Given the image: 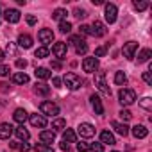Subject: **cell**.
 <instances>
[{
	"mask_svg": "<svg viewBox=\"0 0 152 152\" xmlns=\"http://www.w3.org/2000/svg\"><path fill=\"white\" fill-rule=\"evenodd\" d=\"M63 83H64V84H66V88H70V90H79V88L83 86V81H81V77H79L77 73H73V72H68V73H64Z\"/></svg>",
	"mask_w": 152,
	"mask_h": 152,
	"instance_id": "cell-1",
	"label": "cell"
},
{
	"mask_svg": "<svg viewBox=\"0 0 152 152\" xmlns=\"http://www.w3.org/2000/svg\"><path fill=\"white\" fill-rule=\"evenodd\" d=\"M118 100L122 102V106H131L136 100V91L131 88H122L118 91Z\"/></svg>",
	"mask_w": 152,
	"mask_h": 152,
	"instance_id": "cell-2",
	"label": "cell"
},
{
	"mask_svg": "<svg viewBox=\"0 0 152 152\" xmlns=\"http://www.w3.org/2000/svg\"><path fill=\"white\" fill-rule=\"evenodd\" d=\"M95 86L99 88L100 93L111 97V90H109V86H107V83H106V73H104V72H97V73H95Z\"/></svg>",
	"mask_w": 152,
	"mask_h": 152,
	"instance_id": "cell-3",
	"label": "cell"
},
{
	"mask_svg": "<svg viewBox=\"0 0 152 152\" xmlns=\"http://www.w3.org/2000/svg\"><path fill=\"white\" fill-rule=\"evenodd\" d=\"M39 111L43 115H47V116H57L59 115V106L54 104V102H50V100H47V102H41Z\"/></svg>",
	"mask_w": 152,
	"mask_h": 152,
	"instance_id": "cell-4",
	"label": "cell"
},
{
	"mask_svg": "<svg viewBox=\"0 0 152 152\" xmlns=\"http://www.w3.org/2000/svg\"><path fill=\"white\" fill-rule=\"evenodd\" d=\"M116 6L115 4H106L104 6V18L107 23H115L116 22Z\"/></svg>",
	"mask_w": 152,
	"mask_h": 152,
	"instance_id": "cell-5",
	"label": "cell"
},
{
	"mask_svg": "<svg viewBox=\"0 0 152 152\" xmlns=\"http://www.w3.org/2000/svg\"><path fill=\"white\" fill-rule=\"evenodd\" d=\"M77 132L81 134V138H93L95 136V127L88 122H83L79 127H77Z\"/></svg>",
	"mask_w": 152,
	"mask_h": 152,
	"instance_id": "cell-6",
	"label": "cell"
},
{
	"mask_svg": "<svg viewBox=\"0 0 152 152\" xmlns=\"http://www.w3.org/2000/svg\"><path fill=\"white\" fill-rule=\"evenodd\" d=\"M99 68V59L97 57H84L83 61V70L88 72V73H95Z\"/></svg>",
	"mask_w": 152,
	"mask_h": 152,
	"instance_id": "cell-7",
	"label": "cell"
},
{
	"mask_svg": "<svg viewBox=\"0 0 152 152\" xmlns=\"http://www.w3.org/2000/svg\"><path fill=\"white\" fill-rule=\"evenodd\" d=\"M52 52H54V56L57 57V61H61V59H64V57H66L68 45H66V43H63V41H59V43H56V45L52 47Z\"/></svg>",
	"mask_w": 152,
	"mask_h": 152,
	"instance_id": "cell-8",
	"label": "cell"
},
{
	"mask_svg": "<svg viewBox=\"0 0 152 152\" xmlns=\"http://www.w3.org/2000/svg\"><path fill=\"white\" fill-rule=\"evenodd\" d=\"M38 39H39V43H43V47H47L48 43L54 41V32L50 29H41L38 32Z\"/></svg>",
	"mask_w": 152,
	"mask_h": 152,
	"instance_id": "cell-9",
	"label": "cell"
},
{
	"mask_svg": "<svg viewBox=\"0 0 152 152\" xmlns=\"http://www.w3.org/2000/svg\"><path fill=\"white\" fill-rule=\"evenodd\" d=\"M136 50H138V43H136V41H127V43L124 45V48H122V52H124V56H125L127 59H134Z\"/></svg>",
	"mask_w": 152,
	"mask_h": 152,
	"instance_id": "cell-10",
	"label": "cell"
},
{
	"mask_svg": "<svg viewBox=\"0 0 152 152\" xmlns=\"http://www.w3.org/2000/svg\"><path fill=\"white\" fill-rule=\"evenodd\" d=\"M106 32H107V29H106V25H104L102 22H99V20H95V22H93V25H91V36H97V38H102V36H106Z\"/></svg>",
	"mask_w": 152,
	"mask_h": 152,
	"instance_id": "cell-11",
	"label": "cell"
},
{
	"mask_svg": "<svg viewBox=\"0 0 152 152\" xmlns=\"http://www.w3.org/2000/svg\"><path fill=\"white\" fill-rule=\"evenodd\" d=\"M29 120H31V125H34V127H39V129H45L47 127V118L43 116V115H31L29 116Z\"/></svg>",
	"mask_w": 152,
	"mask_h": 152,
	"instance_id": "cell-12",
	"label": "cell"
},
{
	"mask_svg": "<svg viewBox=\"0 0 152 152\" xmlns=\"http://www.w3.org/2000/svg\"><path fill=\"white\" fill-rule=\"evenodd\" d=\"M15 132V127L11 124H0V140H9L11 134Z\"/></svg>",
	"mask_w": 152,
	"mask_h": 152,
	"instance_id": "cell-13",
	"label": "cell"
},
{
	"mask_svg": "<svg viewBox=\"0 0 152 152\" xmlns=\"http://www.w3.org/2000/svg\"><path fill=\"white\" fill-rule=\"evenodd\" d=\"M4 18H6V22H9V23H18L20 22V11L18 9H7L6 13H4Z\"/></svg>",
	"mask_w": 152,
	"mask_h": 152,
	"instance_id": "cell-14",
	"label": "cell"
},
{
	"mask_svg": "<svg viewBox=\"0 0 152 152\" xmlns=\"http://www.w3.org/2000/svg\"><path fill=\"white\" fill-rule=\"evenodd\" d=\"M90 102H91V107L95 109L97 115H104V104H102V100H100L99 95H91L90 97Z\"/></svg>",
	"mask_w": 152,
	"mask_h": 152,
	"instance_id": "cell-15",
	"label": "cell"
},
{
	"mask_svg": "<svg viewBox=\"0 0 152 152\" xmlns=\"http://www.w3.org/2000/svg\"><path fill=\"white\" fill-rule=\"evenodd\" d=\"M131 132H132V136H134L136 140H141V138H147V134H148V129H147L145 125H134Z\"/></svg>",
	"mask_w": 152,
	"mask_h": 152,
	"instance_id": "cell-16",
	"label": "cell"
},
{
	"mask_svg": "<svg viewBox=\"0 0 152 152\" xmlns=\"http://www.w3.org/2000/svg\"><path fill=\"white\" fill-rule=\"evenodd\" d=\"M39 140H41V143L50 145V143H54V140H56V132H54V131H41V132H39Z\"/></svg>",
	"mask_w": 152,
	"mask_h": 152,
	"instance_id": "cell-17",
	"label": "cell"
},
{
	"mask_svg": "<svg viewBox=\"0 0 152 152\" xmlns=\"http://www.w3.org/2000/svg\"><path fill=\"white\" fill-rule=\"evenodd\" d=\"M63 141H66L68 145L75 143V141H77V134H75V131L73 129H64L63 131Z\"/></svg>",
	"mask_w": 152,
	"mask_h": 152,
	"instance_id": "cell-18",
	"label": "cell"
},
{
	"mask_svg": "<svg viewBox=\"0 0 152 152\" xmlns=\"http://www.w3.org/2000/svg\"><path fill=\"white\" fill-rule=\"evenodd\" d=\"M18 47L22 48H31L32 47V38L29 34H20L18 36Z\"/></svg>",
	"mask_w": 152,
	"mask_h": 152,
	"instance_id": "cell-19",
	"label": "cell"
},
{
	"mask_svg": "<svg viewBox=\"0 0 152 152\" xmlns=\"http://www.w3.org/2000/svg\"><path fill=\"white\" fill-rule=\"evenodd\" d=\"M111 125H113V129H115L120 136H127V134H129V127H127L125 124H120V122L113 120V122H111Z\"/></svg>",
	"mask_w": 152,
	"mask_h": 152,
	"instance_id": "cell-20",
	"label": "cell"
},
{
	"mask_svg": "<svg viewBox=\"0 0 152 152\" xmlns=\"http://www.w3.org/2000/svg\"><path fill=\"white\" fill-rule=\"evenodd\" d=\"M100 143H102V145H104V143H106V145H115L116 140H115V136H113L109 131H102V132H100Z\"/></svg>",
	"mask_w": 152,
	"mask_h": 152,
	"instance_id": "cell-21",
	"label": "cell"
},
{
	"mask_svg": "<svg viewBox=\"0 0 152 152\" xmlns=\"http://www.w3.org/2000/svg\"><path fill=\"white\" fill-rule=\"evenodd\" d=\"M13 118H15V120H16L18 124H22V125H23V124H25V120L29 118V115H27V111H25V109H22V107H18V109L15 111V115H13Z\"/></svg>",
	"mask_w": 152,
	"mask_h": 152,
	"instance_id": "cell-22",
	"label": "cell"
},
{
	"mask_svg": "<svg viewBox=\"0 0 152 152\" xmlns=\"http://www.w3.org/2000/svg\"><path fill=\"white\" fill-rule=\"evenodd\" d=\"M36 77L38 79H43V81H47V79H50L52 77V73H50V70L48 68H45V66H39V68H36Z\"/></svg>",
	"mask_w": 152,
	"mask_h": 152,
	"instance_id": "cell-23",
	"label": "cell"
},
{
	"mask_svg": "<svg viewBox=\"0 0 152 152\" xmlns=\"http://www.w3.org/2000/svg\"><path fill=\"white\" fill-rule=\"evenodd\" d=\"M13 83L15 84H27L29 83V75L23 73V72H18V73L13 75Z\"/></svg>",
	"mask_w": 152,
	"mask_h": 152,
	"instance_id": "cell-24",
	"label": "cell"
},
{
	"mask_svg": "<svg viewBox=\"0 0 152 152\" xmlns=\"http://www.w3.org/2000/svg\"><path fill=\"white\" fill-rule=\"evenodd\" d=\"M15 134L18 136V140H23V141H27L29 138H31V134H29V131L23 127V125H20V127H16L15 129Z\"/></svg>",
	"mask_w": 152,
	"mask_h": 152,
	"instance_id": "cell-25",
	"label": "cell"
},
{
	"mask_svg": "<svg viewBox=\"0 0 152 152\" xmlns=\"http://www.w3.org/2000/svg\"><path fill=\"white\" fill-rule=\"evenodd\" d=\"M150 56H152V50H150V48H143V50L138 54V63H145V61H148Z\"/></svg>",
	"mask_w": 152,
	"mask_h": 152,
	"instance_id": "cell-26",
	"label": "cell"
},
{
	"mask_svg": "<svg viewBox=\"0 0 152 152\" xmlns=\"http://www.w3.org/2000/svg\"><path fill=\"white\" fill-rule=\"evenodd\" d=\"M125 83H127V75H125L124 72H116V73H115V84L124 86Z\"/></svg>",
	"mask_w": 152,
	"mask_h": 152,
	"instance_id": "cell-27",
	"label": "cell"
},
{
	"mask_svg": "<svg viewBox=\"0 0 152 152\" xmlns=\"http://www.w3.org/2000/svg\"><path fill=\"white\" fill-rule=\"evenodd\" d=\"M66 15H68L66 9H56V11L52 13V18H54V20H59V22H64Z\"/></svg>",
	"mask_w": 152,
	"mask_h": 152,
	"instance_id": "cell-28",
	"label": "cell"
},
{
	"mask_svg": "<svg viewBox=\"0 0 152 152\" xmlns=\"http://www.w3.org/2000/svg\"><path fill=\"white\" fill-rule=\"evenodd\" d=\"M34 91H36L38 95H48V93H50V88H48L47 84H43V83H39V84H36V88H34Z\"/></svg>",
	"mask_w": 152,
	"mask_h": 152,
	"instance_id": "cell-29",
	"label": "cell"
},
{
	"mask_svg": "<svg viewBox=\"0 0 152 152\" xmlns=\"http://www.w3.org/2000/svg\"><path fill=\"white\" fill-rule=\"evenodd\" d=\"M64 127H66V122L63 118H56L52 122V129H56V131H64Z\"/></svg>",
	"mask_w": 152,
	"mask_h": 152,
	"instance_id": "cell-30",
	"label": "cell"
},
{
	"mask_svg": "<svg viewBox=\"0 0 152 152\" xmlns=\"http://www.w3.org/2000/svg\"><path fill=\"white\" fill-rule=\"evenodd\" d=\"M75 52H77L79 56H84V54L88 52V45H86V41H84V39H83L81 43L75 45Z\"/></svg>",
	"mask_w": 152,
	"mask_h": 152,
	"instance_id": "cell-31",
	"label": "cell"
},
{
	"mask_svg": "<svg viewBox=\"0 0 152 152\" xmlns=\"http://www.w3.org/2000/svg\"><path fill=\"white\" fill-rule=\"evenodd\" d=\"M50 54V50H48V47H39L36 52H34V56L38 57V59H43V57H47Z\"/></svg>",
	"mask_w": 152,
	"mask_h": 152,
	"instance_id": "cell-32",
	"label": "cell"
},
{
	"mask_svg": "<svg viewBox=\"0 0 152 152\" xmlns=\"http://www.w3.org/2000/svg\"><path fill=\"white\" fill-rule=\"evenodd\" d=\"M34 150H36V152H54L52 145H45V143H38V145L34 147Z\"/></svg>",
	"mask_w": 152,
	"mask_h": 152,
	"instance_id": "cell-33",
	"label": "cell"
},
{
	"mask_svg": "<svg viewBox=\"0 0 152 152\" xmlns=\"http://www.w3.org/2000/svg\"><path fill=\"white\" fill-rule=\"evenodd\" d=\"M59 31H61L63 34H68V32L72 31V23L66 22V20H64V22H59Z\"/></svg>",
	"mask_w": 152,
	"mask_h": 152,
	"instance_id": "cell-34",
	"label": "cell"
},
{
	"mask_svg": "<svg viewBox=\"0 0 152 152\" xmlns=\"http://www.w3.org/2000/svg\"><path fill=\"white\" fill-rule=\"evenodd\" d=\"M132 6H134V9H138V11H145V9L148 7V2H145V0H141V2L134 0V2H132Z\"/></svg>",
	"mask_w": 152,
	"mask_h": 152,
	"instance_id": "cell-35",
	"label": "cell"
},
{
	"mask_svg": "<svg viewBox=\"0 0 152 152\" xmlns=\"http://www.w3.org/2000/svg\"><path fill=\"white\" fill-rule=\"evenodd\" d=\"M140 106H141V107H145V109H150V107H152V100H150L148 97H145V99H141V100H140Z\"/></svg>",
	"mask_w": 152,
	"mask_h": 152,
	"instance_id": "cell-36",
	"label": "cell"
},
{
	"mask_svg": "<svg viewBox=\"0 0 152 152\" xmlns=\"http://www.w3.org/2000/svg\"><path fill=\"white\" fill-rule=\"evenodd\" d=\"M77 150H79V152H88V150H90V143L79 141V143H77Z\"/></svg>",
	"mask_w": 152,
	"mask_h": 152,
	"instance_id": "cell-37",
	"label": "cell"
},
{
	"mask_svg": "<svg viewBox=\"0 0 152 152\" xmlns=\"http://www.w3.org/2000/svg\"><path fill=\"white\" fill-rule=\"evenodd\" d=\"M90 150L91 152H104V145L102 143H91L90 145Z\"/></svg>",
	"mask_w": 152,
	"mask_h": 152,
	"instance_id": "cell-38",
	"label": "cell"
},
{
	"mask_svg": "<svg viewBox=\"0 0 152 152\" xmlns=\"http://www.w3.org/2000/svg\"><path fill=\"white\" fill-rule=\"evenodd\" d=\"M73 16H75V18H86V11L77 7V9H73Z\"/></svg>",
	"mask_w": 152,
	"mask_h": 152,
	"instance_id": "cell-39",
	"label": "cell"
},
{
	"mask_svg": "<svg viewBox=\"0 0 152 152\" xmlns=\"http://www.w3.org/2000/svg\"><path fill=\"white\" fill-rule=\"evenodd\" d=\"M9 66L7 64H0V75H2V77H7V75H9Z\"/></svg>",
	"mask_w": 152,
	"mask_h": 152,
	"instance_id": "cell-40",
	"label": "cell"
},
{
	"mask_svg": "<svg viewBox=\"0 0 152 152\" xmlns=\"http://www.w3.org/2000/svg\"><path fill=\"white\" fill-rule=\"evenodd\" d=\"M79 29H81V34H84V36H91V27H90V25H81Z\"/></svg>",
	"mask_w": 152,
	"mask_h": 152,
	"instance_id": "cell-41",
	"label": "cell"
},
{
	"mask_svg": "<svg viewBox=\"0 0 152 152\" xmlns=\"http://www.w3.org/2000/svg\"><path fill=\"white\" fill-rule=\"evenodd\" d=\"M120 116H122V120H125V122L132 118V115H131V111H127V109H122V111H120Z\"/></svg>",
	"mask_w": 152,
	"mask_h": 152,
	"instance_id": "cell-42",
	"label": "cell"
},
{
	"mask_svg": "<svg viewBox=\"0 0 152 152\" xmlns=\"http://www.w3.org/2000/svg\"><path fill=\"white\" fill-rule=\"evenodd\" d=\"M16 148L20 152H27V150H31V145L29 143H16Z\"/></svg>",
	"mask_w": 152,
	"mask_h": 152,
	"instance_id": "cell-43",
	"label": "cell"
},
{
	"mask_svg": "<svg viewBox=\"0 0 152 152\" xmlns=\"http://www.w3.org/2000/svg\"><path fill=\"white\" fill-rule=\"evenodd\" d=\"M104 56H106V47L95 48V57H104Z\"/></svg>",
	"mask_w": 152,
	"mask_h": 152,
	"instance_id": "cell-44",
	"label": "cell"
},
{
	"mask_svg": "<svg viewBox=\"0 0 152 152\" xmlns=\"http://www.w3.org/2000/svg\"><path fill=\"white\" fill-rule=\"evenodd\" d=\"M81 41H83L81 36H70V39H68V43H72V45H77V43H81Z\"/></svg>",
	"mask_w": 152,
	"mask_h": 152,
	"instance_id": "cell-45",
	"label": "cell"
},
{
	"mask_svg": "<svg viewBox=\"0 0 152 152\" xmlns=\"http://www.w3.org/2000/svg\"><path fill=\"white\" fill-rule=\"evenodd\" d=\"M143 81L147 84H152V75H150V70L148 72H143Z\"/></svg>",
	"mask_w": 152,
	"mask_h": 152,
	"instance_id": "cell-46",
	"label": "cell"
},
{
	"mask_svg": "<svg viewBox=\"0 0 152 152\" xmlns=\"http://www.w3.org/2000/svg\"><path fill=\"white\" fill-rule=\"evenodd\" d=\"M16 66H18L20 70H23V68L27 66V61H25V59H16Z\"/></svg>",
	"mask_w": 152,
	"mask_h": 152,
	"instance_id": "cell-47",
	"label": "cell"
},
{
	"mask_svg": "<svg viewBox=\"0 0 152 152\" xmlns=\"http://www.w3.org/2000/svg\"><path fill=\"white\" fill-rule=\"evenodd\" d=\"M59 147H61V150H64V152H70V150H72V148H70V145H68L66 141H61V145H59Z\"/></svg>",
	"mask_w": 152,
	"mask_h": 152,
	"instance_id": "cell-48",
	"label": "cell"
},
{
	"mask_svg": "<svg viewBox=\"0 0 152 152\" xmlns=\"http://www.w3.org/2000/svg\"><path fill=\"white\" fill-rule=\"evenodd\" d=\"M36 22H38V20H36V16H32V15H31V16H27V23H29V25H36Z\"/></svg>",
	"mask_w": 152,
	"mask_h": 152,
	"instance_id": "cell-49",
	"label": "cell"
},
{
	"mask_svg": "<svg viewBox=\"0 0 152 152\" xmlns=\"http://www.w3.org/2000/svg\"><path fill=\"white\" fill-rule=\"evenodd\" d=\"M52 83H54V86H56V88H61V84H63V81H61L59 77H54V79H52Z\"/></svg>",
	"mask_w": 152,
	"mask_h": 152,
	"instance_id": "cell-50",
	"label": "cell"
},
{
	"mask_svg": "<svg viewBox=\"0 0 152 152\" xmlns=\"http://www.w3.org/2000/svg\"><path fill=\"white\" fill-rule=\"evenodd\" d=\"M52 68L59 70V68H61V61H52Z\"/></svg>",
	"mask_w": 152,
	"mask_h": 152,
	"instance_id": "cell-51",
	"label": "cell"
},
{
	"mask_svg": "<svg viewBox=\"0 0 152 152\" xmlns=\"http://www.w3.org/2000/svg\"><path fill=\"white\" fill-rule=\"evenodd\" d=\"M4 57H6V54H4V50H0V63L4 61Z\"/></svg>",
	"mask_w": 152,
	"mask_h": 152,
	"instance_id": "cell-52",
	"label": "cell"
},
{
	"mask_svg": "<svg viewBox=\"0 0 152 152\" xmlns=\"http://www.w3.org/2000/svg\"><path fill=\"white\" fill-rule=\"evenodd\" d=\"M0 107H2V104H0Z\"/></svg>",
	"mask_w": 152,
	"mask_h": 152,
	"instance_id": "cell-53",
	"label": "cell"
},
{
	"mask_svg": "<svg viewBox=\"0 0 152 152\" xmlns=\"http://www.w3.org/2000/svg\"><path fill=\"white\" fill-rule=\"evenodd\" d=\"M113 152H116V150H113Z\"/></svg>",
	"mask_w": 152,
	"mask_h": 152,
	"instance_id": "cell-54",
	"label": "cell"
}]
</instances>
